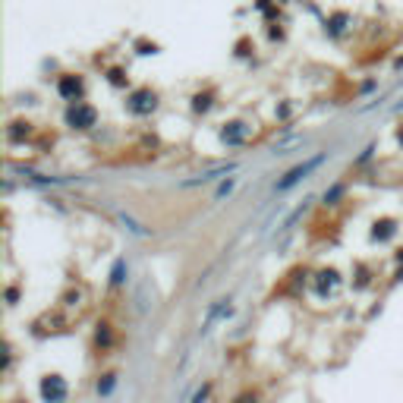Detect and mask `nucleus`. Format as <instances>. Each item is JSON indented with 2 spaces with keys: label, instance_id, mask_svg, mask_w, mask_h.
Returning a JSON list of instances; mask_svg holds the SVG:
<instances>
[{
  "label": "nucleus",
  "instance_id": "f257e3e1",
  "mask_svg": "<svg viewBox=\"0 0 403 403\" xmlns=\"http://www.w3.org/2000/svg\"><path fill=\"white\" fill-rule=\"evenodd\" d=\"M95 120H98L95 107H89V105H79V101H76V105L67 111V123H69V127L89 129V127H95Z\"/></svg>",
  "mask_w": 403,
  "mask_h": 403
},
{
  "label": "nucleus",
  "instance_id": "f03ea898",
  "mask_svg": "<svg viewBox=\"0 0 403 403\" xmlns=\"http://www.w3.org/2000/svg\"><path fill=\"white\" fill-rule=\"evenodd\" d=\"M41 397H45V400H63V397H67V384H63L57 375H51V378L41 381Z\"/></svg>",
  "mask_w": 403,
  "mask_h": 403
},
{
  "label": "nucleus",
  "instance_id": "7ed1b4c3",
  "mask_svg": "<svg viewBox=\"0 0 403 403\" xmlns=\"http://www.w3.org/2000/svg\"><path fill=\"white\" fill-rule=\"evenodd\" d=\"M129 107H133L135 113H149V111H155V95L151 91H135L133 98H129Z\"/></svg>",
  "mask_w": 403,
  "mask_h": 403
},
{
  "label": "nucleus",
  "instance_id": "20e7f679",
  "mask_svg": "<svg viewBox=\"0 0 403 403\" xmlns=\"http://www.w3.org/2000/svg\"><path fill=\"white\" fill-rule=\"evenodd\" d=\"M318 164H321V157H312L309 164H303V167H296V171H290V173H287V179H281V183H277V189H290L296 179H303L309 171H312V167H318Z\"/></svg>",
  "mask_w": 403,
  "mask_h": 403
},
{
  "label": "nucleus",
  "instance_id": "39448f33",
  "mask_svg": "<svg viewBox=\"0 0 403 403\" xmlns=\"http://www.w3.org/2000/svg\"><path fill=\"white\" fill-rule=\"evenodd\" d=\"M57 89H60V95L63 98H73V101H76V95H83V83H79L76 76H63Z\"/></svg>",
  "mask_w": 403,
  "mask_h": 403
},
{
  "label": "nucleus",
  "instance_id": "423d86ee",
  "mask_svg": "<svg viewBox=\"0 0 403 403\" xmlns=\"http://www.w3.org/2000/svg\"><path fill=\"white\" fill-rule=\"evenodd\" d=\"M224 139H227V142H239V139H243V129H239V123H233V129H224Z\"/></svg>",
  "mask_w": 403,
  "mask_h": 403
},
{
  "label": "nucleus",
  "instance_id": "0eeeda50",
  "mask_svg": "<svg viewBox=\"0 0 403 403\" xmlns=\"http://www.w3.org/2000/svg\"><path fill=\"white\" fill-rule=\"evenodd\" d=\"M391 233H394V227H391V224H381V230H375V237L384 239V237H391Z\"/></svg>",
  "mask_w": 403,
  "mask_h": 403
},
{
  "label": "nucleus",
  "instance_id": "6e6552de",
  "mask_svg": "<svg viewBox=\"0 0 403 403\" xmlns=\"http://www.w3.org/2000/svg\"><path fill=\"white\" fill-rule=\"evenodd\" d=\"M120 281H123V265H117V268H113V284H120Z\"/></svg>",
  "mask_w": 403,
  "mask_h": 403
}]
</instances>
